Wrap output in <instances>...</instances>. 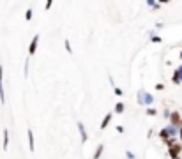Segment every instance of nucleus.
<instances>
[{"instance_id":"f257e3e1","label":"nucleus","mask_w":182,"mask_h":159,"mask_svg":"<svg viewBox=\"0 0 182 159\" xmlns=\"http://www.w3.org/2000/svg\"><path fill=\"white\" fill-rule=\"evenodd\" d=\"M166 143H168V152H170V156L173 157V159H180L179 154H180V150H182V147H180V145H175L173 140H170V142H166Z\"/></svg>"},{"instance_id":"f03ea898","label":"nucleus","mask_w":182,"mask_h":159,"mask_svg":"<svg viewBox=\"0 0 182 159\" xmlns=\"http://www.w3.org/2000/svg\"><path fill=\"white\" fill-rule=\"evenodd\" d=\"M138 99H140V103L141 104H152L154 103V97H152V94H149V92H143V90H141L140 94H138Z\"/></svg>"},{"instance_id":"7ed1b4c3","label":"nucleus","mask_w":182,"mask_h":159,"mask_svg":"<svg viewBox=\"0 0 182 159\" xmlns=\"http://www.w3.org/2000/svg\"><path fill=\"white\" fill-rule=\"evenodd\" d=\"M39 37H41V36L35 34V36H34V39L30 41V44H28V55H34V53L37 51V42H39Z\"/></svg>"},{"instance_id":"20e7f679","label":"nucleus","mask_w":182,"mask_h":159,"mask_svg":"<svg viewBox=\"0 0 182 159\" xmlns=\"http://www.w3.org/2000/svg\"><path fill=\"white\" fill-rule=\"evenodd\" d=\"M2 78H4V67L0 66V103L5 104V95H4V87H2Z\"/></svg>"},{"instance_id":"39448f33","label":"nucleus","mask_w":182,"mask_h":159,"mask_svg":"<svg viewBox=\"0 0 182 159\" xmlns=\"http://www.w3.org/2000/svg\"><path fill=\"white\" fill-rule=\"evenodd\" d=\"M78 129H80V136H82V143H87V131H85V125L83 122H76Z\"/></svg>"},{"instance_id":"423d86ee","label":"nucleus","mask_w":182,"mask_h":159,"mask_svg":"<svg viewBox=\"0 0 182 159\" xmlns=\"http://www.w3.org/2000/svg\"><path fill=\"white\" fill-rule=\"evenodd\" d=\"M28 148H30V152H34V148H35V140H34V133L32 129H28Z\"/></svg>"},{"instance_id":"0eeeda50","label":"nucleus","mask_w":182,"mask_h":159,"mask_svg":"<svg viewBox=\"0 0 182 159\" xmlns=\"http://www.w3.org/2000/svg\"><path fill=\"white\" fill-rule=\"evenodd\" d=\"M170 120H171V125H180V115L177 113V111H173V113H171L170 115Z\"/></svg>"},{"instance_id":"6e6552de","label":"nucleus","mask_w":182,"mask_h":159,"mask_svg":"<svg viewBox=\"0 0 182 159\" xmlns=\"http://www.w3.org/2000/svg\"><path fill=\"white\" fill-rule=\"evenodd\" d=\"M112 119H113V115H112V113H108V115L104 117V120L101 122V129H106V127H108V124L112 122Z\"/></svg>"},{"instance_id":"1a4fd4ad","label":"nucleus","mask_w":182,"mask_h":159,"mask_svg":"<svg viewBox=\"0 0 182 159\" xmlns=\"http://www.w3.org/2000/svg\"><path fill=\"white\" fill-rule=\"evenodd\" d=\"M104 152V145H97V148H96V152H94V159H99L101 157V154Z\"/></svg>"},{"instance_id":"9d476101","label":"nucleus","mask_w":182,"mask_h":159,"mask_svg":"<svg viewBox=\"0 0 182 159\" xmlns=\"http://www.w3.org/2000/svg\"><path fill=\"white\" fill-rule=\"evenodd\" d=\"M7 143H9V131L4 129V150H7Z\"/></svg>"},{"instance_id":"9b49d317","label":"nucleus","mask_w":182,"mask_h":159,"mask_svg":"<svg viewBox=\"0 0 182 159\" xmlns=\"http://www.w3.org/2000/svg\"><path fill=\"white\" fill-rule=\"evenodd\" d=\"M32 14H34L32 7H28V9H27V13H25V19H27V21H30V19H32Z\"/></svg>"},{"instance_id":"f8f14e48","label":"nucleus","mask_w":182,"mask_h":159,"mask_svg":"<svg viewBox=\"0 0 182 159\" xmlns=\"http://www.w3.org/2000/svg\"><path fill=\"white\" fill-rule=\"evenodd\" d=\"M124 111V103H117L115 104V113H122Z\"/></svg>"},{"instance_id":"ddd939ff","label":"nucleus","mask_w":182,"mask_h":159,"mask_svg":"<svg viewBox=\"0 0 182 159\" xmlns=\"http://www.w3.org/2000/svg\"><path fill=\"white\" fill-rule=\"evenodd\" d=\"M147 4L152 7V9H157L159 7V2H156V0H147Z\"/></svg>"},{"instance_id":"4468645a","label":"nucleus","mask_w":182,"mask_h":159,"mask_svg":"<svg viewBox=\"0 0 182 159\" xmlns=\"http://www.w3.org/2000/svg\"><path fill=\"white\" fill-rule=\"evenodd\" d=\"M64 46H66L67 53H73V48H71V42H69V39H66V41H64Z\"/></svg>"},{"instance_id":"2eb2a0df","label":"nucleus","mask_w":182,"mask_h":159,"mask_svg":"<svg viewBox=\"0 0 182 159\" xmlns=\"http://www.w3.org/2000/svg\"><path fill=\"white\" fill-rule=\"evenodd\" d=\"M156 113H157V111H156L154 108H147V115H150V117H154Z\"/></svg>"},{"instance_id":"dca6fc26","label":"nucleus","mask_w":182,"mask_h":159,"mask_svg":"<svg viewBox=\"0 0 182 159\" xmlns=\"http://www.w3.org/2000/svg\"><path fill=\"white\" fill-rule=\"evenodd\" d=\"M52 4H53V0H46V5H44V9H46V11H50V9H52Z\"/></svg>"},{"instance_id":"f3484780","label":"nucleus","mask_w":182,"mask_h":159,"mask_svg":"<svg viewBox=\"0 0 182 159\" xmlns=\"http://www.w3.org/2000/svg\"><path fill=\"white\" fill-rule=\"evenodd\" d=\"M126 157H127V159H134V154L127 150V152H126Z\"/></svg>"},{"instance_id":"a211bd4d","label":"nucleus","mask_w":182,"mask_h":159,"mask_svg":"<svg viewBox=\"0 0 182 159\" xmlns=\"http://www.w3.org/2000/svg\"><path fill=\"white\" fill-rule=\"evenodd\" d=\"M113 92H115V95H122V90H120L118 87H115V89H113Z\"/></svg>"},{"instance_id":"6ab92c4d","label":"nucleus","mask_w":182,"mask_h":159,"mask_svg":"<svg viewBox=\"0 0 182 159\" xmlns=\"http://www.w3.org/2000/svg\"><path fill=\"white\" fill-rule=\"evenodd\" d=\"M150 39H152L154 42H161V37H157V36H150Z\"/></svg>"},{"instance_id":"aec40b11","label":"nucleus","mask_w":182,"mask_h":159,"mask_svg":"<svg viewBox=\"0 0 182 159\" xmlns=\"http://www.w3.org/2000/svg\"><path fill=\"white\" fill-rule=\"evenodd\" d=\"M163 89H165L163 83H157V85H156V90H163Z\"/></svg>"},{"instance_id":"412c9836","label":"nucleus","mask_w":182,"mask_h":159,"mask_svg":"<svg viewBox=\"0 0 182 159\" xmlns=\"http://www.w3.org/2000/svg\"><path fill=\"white\" fill-rule=\"evenodd\" d=\"M179 136H180V142H182V127L179 129Z\"/></svg>"},{"instance_id":"4be33fe9","label":"nucleus","mask_w":182,"mask_h":159,"mask_svg":"<svg viewBox=\"0 0 182 159\" xmlns=\"http://www.w3.org/2000/svg\"><path fill=\"white\" fill-rule=\"evenodd\" d=\"M166 2H170V0H159V4H166Z\"/></svg>"}]
</instances>
